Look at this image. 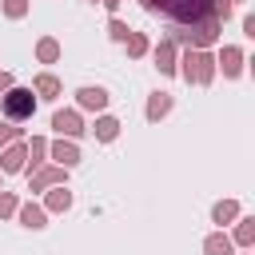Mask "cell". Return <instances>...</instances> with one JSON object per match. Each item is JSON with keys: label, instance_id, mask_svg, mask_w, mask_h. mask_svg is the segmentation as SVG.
<instances>
[{"label": "cell", "instance_id": "obj_1", "mask_svg": "<svg viewBox=\"0 0 255 255\" xmlns=\"http://www.w3.org/2000/svg\"><path fill=\"white\" fill-rule=\"evenodd\" d=\"M151 16H163L179 28H191L199 24L203 16H211V0H139Z\"/></svg>", "mask_w": 255, "mask_h": 255}, {"label": "cell", "instance_id": "obj_2", "mask_svg": "<svg viewBox=\"0 0 255 255\" xmlns=\"http://www.w3.org/2000/svg\"><path fill=\"white\" fill-rule=\"evenodd\" d=\"M179 72H183L187 84H211V80H215V60H211L207 48H187Z\"/></svg>", "mask_w": 255, "mask_h": 255}, {"label": "cell", "instance_id": "obj_3", "mask_svg": "<svg viewBox=\"0 0 255 255\" xmlns=\"http://www.w3.org/2000/svg\"><path fill=\"white\" fill-rule=\"evenodd\" d=\"M0 112H4V120H12V124L32 120V112H36V96H32V88H8V92L0 96Z\"/></svg>", "mask_w": 255, "mask_h": 255}, {"label": "cell", "instance_id": "obj_4", "mask_svg": "<svg viewBox=\"0 0 255 255\" xmlns=\"http://www.w3.org/2000/svg\"><path fill=\"white\" fill-rule=\"evenodd\" d=\"M219 28H223V20H215V16H203L199 24L183 28V36H187V48H211V44L219 40Z\"/></svg>", "mask_w": 255, "mask_h": 255}, {"label": "cell", "instance_id": "obj_5", "mask_svg": "<svg viewBox=\"0 0 255 255\" xmlns=\"http://www.w3.org/2000/svg\"><path fill=\"white\" fill-rule=\"evenodd\" d=\"M48 151H52V159H56L60 167H76V163H80V147H76L72 139H64V135H60Z\"/></svg>", "mask_w": 255, "mask_h": 255}, {"label": "cell", "instance_id": "obj_6", "mask_svg": "<svg viewBox=\"0 0 255 255\" xmlns=\"http://www.w3.org/2000/svg\"><path fill=\"white\" fill-rule=\"evenodd\" d=\"M64 171H68V167H60V163H56V167H36V171H32V187H28V191H44V187L64 183Z\"/></svg>", "mask_w": 255, "mask_h": 255}, {"label": "cell", "instance_id": "obj_7", "mask_svg": "<svg viewBox=\"0 0 255 255\" xmlns=\"http://www.w3.org/2000/svg\"><path fill=\"white\" fill-rule=\"evenodd\" d=\"M76 104H80L84 112H104V108H108V92H104V88H80V92H76Z\"/></svg>", "mask_w": 255, "mask_h": 255}, {"label": "cell", "instance_id": "obj_8", "mask_svg": "<svg viewBox=\"0 0 255 255\" xmlns=\"http://www.w3.org/2000/svg\"><path fill=\"white\" fill-rule=\"evenodd\" d=\"M52 128H56L60 135H84V120H80V112H56V116H52Z\"/></svg>", "mask_w": 255, "mask_h": 255}, {"label": "cell", "instance_id": "obj_9", "mask_svg": "<svg viewBox=\"0 0 255 255\" xmlns=\"http://www.w3.org/2000/svg\"><path fill=\"white\" fill-rule=\"evenodd\" d=\"M24 163H28V147H20V143H8L4 147V155H0V171H24Z\"/></svg>", "mask_w": 255, "mask_h": 255}, {"label": "cell", "instance_id": "obj_10", "mask_svg": "<svg viewBox=\"0 0 255 255\" xmlns=\"http://www.w3.org/2000/svg\"><path fill=\"white\" fill-rule=\"evenodd\" d=\"M155 68H159L163 76L179 72V64H175V40H159V48H155Z\"/></svg>", "mask_w": 255, "mask_h": 255}, {"label": "cell", "instance_id": "obj_11", "mask_svg": "<svg viewBox=\"0 0 255 255\" xmlns=\"http://www.w3.org/2000/svg\"><path fill=\"white\" fill-rule=\"evenodd\" d=\"M16 211H20V223L32 227V231H40V227L48 223V211H44L40 203H24V207H16Z\"/></svg>", "mask_w": 255, "mask_h": 255}, {"label": "cell", "instance_id": "obj_12", "mask_svg": "<svg viewBox=\"0 0 255 255\" xmlns=\"http://www.w3.org/2000/svg\"><path fill=\"white\" fill-rule=\"evenodd\" d=\"M215 64H223V76H239V72H243V52L227 44V48L219 52V60H215Z\"/></svg>", "mask_w": 255, "mask_h": 255}, {"label": "cell", "instance_id": "obj_13", "mask_svg": "<svg viewBox=\"0 0 255 255\" xmlns=\"http://www.w3.org/2000/svg\"><path fill=\"white\" fill-rule=\"evenodd\" d=\"M32 92H40V100H56V96H60V80H56L52 72H40V76L32 80Z\"/></svg>", "mask_w": 255, "mask_h": 255}, {"label": "cell", "instance_id": "obj_14", "mask_svg": "<svg viewBox=\"0 0 255 255\" xmlns=\"http://www.w3.org/2000/svg\"><path fill=\"white\" fill-rule=\"evenodd\" d=\"M171 112V92H155L151 100H147V120L155 124V120H163Z\"/></svg>", "mask_w": 255, "mask_h": 255}, {"label": "cell", "instance_id": "obj_15", "mask_svg": "<svg viewBox=\"0 0 255 255\" xmlns=\"http://www.w3.org/2000/svg\"><path fill=\"white\" fill-rule=\"evenodd\" d=\"M92 131H96V139H104V143H112V139L120 135V120H112V116H100Z\"/></svg>", "mask_w": 255, "mask_h": 255}, {"label": "cell", "instance_id": "obj_16", "mask_svg": "<svg viewBox=\"0 0 255 255\" xmlns=\"http://www.w3.org/2000/svg\"><path fill=\"white\" fill-rule=\"evenodd\" d=\"M72 207V191L64 187V183H56L52 191H48V211H68Z\"/></svg>", "mask_w": 255, "mask_h": 255}, {"label": "cell", "instance_id": "obj_17", "mask_svg": "<svg viewBox=\"0 0 255 255\" xmlns=\"http://www.w3.org/2000/svg\"><path fill=\"white\" fill-rule=\"evenodd\" d=\"M36 56H40V64H56V60H60V44H56L52 36H44V40L36 44Z\"/></svg>", "mask_w": 255, "mask_h": 255}, {"label": "cell", "instance_id": "obj_18", "mask_svg": "<svg viewBox=\"0 0 255 255\" xmlns=\"http://www.w3.org/2000/svg\"><path fill=\"white\" fill-rule=\"evenodd\" d=\"M235 215H239V203H235V199H223V203H215V211H211V219H215L219 227H223V223H231Z\"/></svg>", "mask_w": 255, "mask_h": 255}, {"label": "cell", "instance_id": "obj_19", "mask_svg": "<svg viewBox=\"0 0 255 255\" xmlns=\"http://www.w3.org/2000/svg\"><path fill=\"white\" fill-rule=\"evenodd\" d=\"M203 251H207V255H231V239H227L223 231H215V235H207Z\"/></svg>", "mask_w": 255, "mask_h": 255}, {"label": "cell", "instance_id": "obj_20", "mask_svg": "<svg viewBox=\"0 0 255 255\" xmlns=\"http://www.w3.org/2000/svg\"><path fill=\"white\" fill-rule=\"evenodd\" d=\"M124 44H128V56H131V60H139V56L147 52V36H143V32H128Z\"/></svg>", "mask_w": 255, "mask_h": 255}, {"label": "cell", "instance_id": "obj_21", "mask_svg": "<svg viewBox=\"0 0 255 255\" xmlns=\"http://www.w3.org/2000/svg\"><path fill=\"white\" fill-rule=\"evenodd\" d=\"M44 155H48V143H44V139L36 135V139L28 143V159H32V163H28V171H36V167L44 163Z\"/></svg>", "mask_w": 255, "mask_h": 255}, {"label": "cell", "instance_id": "obj_22", "mask_svg": "<svg viewBox=\"0 0 255 255\" xmlns=\"http://www.w3.org/2000/svg\"><path fill=\"white\" fill-rule=\"evenodd\" d=\"M235 239H239L243 247L255 239V219H251V215H247V219H239V231H235Z\"/></svg>", "mask_w": 255, "mask_h": 255}, {"label": "cell", "instance_id": "obj_23", "mask_svg": "<svg viewBox=\"0 0 255 255\" xmlns=\"http://www.w3.org/2000/svg\"><path fill=\"white\" fill-rule=\"evenodd\" d=\"M28 12V0H4V16H12V20H20Z\"/></svg>", "mask_w": 255, "mask_h": 255}, {"label": "cell", "instance_id": "obj_24", "mask_svg": "<svg viewBox=\"0 0 255 255\" xmlns=\"http://www.w3.org/2000/svg\"><path fill=\"white\" fill-rule=\"evenodd\" d=\"M16 139H20V128H16L12 120H8V124H0V143L8 147V143H16Z\"/></svg>", "mask_w": 255, "mask_h": 255}, {"label": "cell", "instance_id": "obj_25", "mask_svg": "<svg viewBox=\"0 0 255 255\" xmlns=\"http://www.w3.org/2000/svg\"><path fill=\"white\" fill-rule=\"evenodd\" d=\"M128 32H131V28H128L124 20H112V24H108V36H112V40H120V44L128 40Z\"/></svg>", "mask_w": 255, "mask_h": 255}, {"label": "cell", "instance_id": "obj_26", "mask_svg": "<svg viewBox=\"0 0 255 255\" xmlns=\"http://www.w3.org/2000/svg\"><path fill=\"white\" fill-rule=\"evenodd\" d=\"M16 207H20V203H16V195H12V191H0V219H4V215H12Z\"/></svg>", "mask_w": 255, "mask_h": 255}, {"label": "cell", "instance_id": "obj_27", "mask_svg": "<svg viewBox=\"0 0 255 255\" xmlns=\"http://www.w3.org/2000/svg\"><path fill=\"white\" fill-rule=\"evenodd\" d=\"M211 16L215 20H227L231 16V0H211Z\"/></svg>", "mask_w": 255, "mask_h": 255}, {"label": "cell", "instance_id": "obj_28", "mask_svg": "<svg viewBox=\"0 0 255 255\" xmlns=\"http://www.w3.org/2000/svg\"><path fill=\"white\" fill-rule=\"evenodd\" d=\"M8 88H12V72H0V96H4Z\"/></svg>", "mask_w": 255, "mask_h": 255}, {"label": "cell", "instance_id": "obj_29", "mask_svg": "<svg viewBox=\"0 0 255 255\" xmlns=\"http://www.w3.org/2000/svg\"><path fill=\"white\" fill-rule=\"evenodd\" d=\"M120 4H124V0H104V8H108V12H116Z\"/></svg>", "mask_w": 255, "mask_h": 255}]
</instances>
